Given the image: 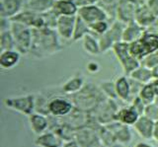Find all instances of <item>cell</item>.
Returning <instances> with one entry per match:
<instances>
[{
    "label": "cell",
    "mask_w": 158,
    "mask_h": 147,
    "mask_svg": "<svg viewBox=\"0 0 158 147\" xmlns=\"http://www.w3.org/2000/svg\"><path fill=\"white\" fill-rule=\"evenodd\" d=\"M32 30L33 43L28 55H32L36 58H44L51 56L63 48L59 41L60 38L54 29L42 28Z\"/></svg>",
    "instance_id": "obj_1"
},
{
    "label": "cell",
    "mask_w": 158,
    "mask_h": 147,
    "mask_svg": "<svg viewBox=\"0 0 158 147\" xmlns=\"http://www.w3.org/2000/svg\"><path fill=\"white\" fill-rule=\"evenodd\" d=\"M10 31L12 32L15 39L16 51L21 55H29L33 43V30L31 28L23 25L19 22L11 21Z\"/></svg>",
    "instance_id": "obj_2"
},
{
    "label": "cell",
    "mask_w": 158,
    "mask_h": 147,
    "mask_svg": "<svg viewBox=\"0 0 158 147\" xmlns=\"http://www.w3.org/2000/svg\"><path fill=\"white\" fill-rule=\"evenodd\" d=\"M114 53L117 57V59L120 62V64L125 71L126 74L128 76L131 73L140 65V61L136 59L135 56L131 55L130 51V45L125 42H118L113 47Z\"/></svg>",
    "instance_id": "obj_3"
},
{
    "label": "cell",
    "mask_w": 158,
    "mask_h": 147,
    "mask_svg": "<svg viewBox=\"0 0 158 147\" xmlns=\"http://www.w3.org/2000/svg\"><path fill=\"white\" fill-rule=\"evenodd\" d=\"M125 27V23L118 20H114L111 24L110 29L104 35L99 37V43H100L102 53H105L110 50H113V47L117 43L123 41V34Z\"/></svg>",
    "instance_id": "obj_4"
},
{
    "label": "cell",
    "mask_w": 158,
    "mask_h": 147,
    "mask_svg": "<svg viewBox=\"0 0 158 147\" xmlns=\"http://www.w3.org/2000/svg\"><path fill=\"white\" fill-rule=\"evenodd\" d=\"M100 89L92 84L84 85L80 91L73 95V102L80 108L86 105L87 107H96L98 103L102 100L100 97L104 94Z\"/></svg>",
    "instance_id": "obj_5"
},
{
    "label": "cell",
    "mask_w": 158,
    "mask_h": 147,
    "mask_svg": "<svg viewBox=\"0 0 158 147\" xmlns=\"http://www.w3.org/2000/svg\"><path fill=\"white\" fill-rule=\"evenodd\" d=\"M144 2V0H120L117 8L116 20L125 24L135 21L137 10Z\"/></svg>",
    "instance_id": "obj_6"
},
{
    "label": "cell",
    "mask_w": 158,
    "mask_h": 147,
    "mask_svg": "<svg viewBox=\"0 0 158 147\" xmlns=\"http://www.w3.org/2000/svg\"><path fill=\"white\" fill-rule=\"evenodd\" d=\"M4 105L9 109L21 112L23 115L30 116L35 109L36 98L34 95H26L18 98H7L4 100Z\"/></svg>",
    "instance_id": "obj_7"
},
{
    "label": "cell",
    "mask_w": 158,
    "mask_h": 147,
    "mask_svg": "<svg viewBox=\"0 0 158 147\" xmlns=\"http://www.w3.org/2000/svg\"><path fill=\"white\" fill-rule=\"evenodd\" d=\"M77 16L80 17L83 21H85L88 25L102 20H111L106 12L98 4H87L79 8Z\"/></svg>",
    "instance_id": "obj_8"
},
{
    "label": "cell",
    "mask_w": 158,
    "mask_h": 147,
    "mask_svg": "<svg viewBox=\"0 0 158 147\" xmlns=\"http://www.w3.org/2000/svg\"><path fill=\"white\" fill-rule=\"evenodd\" d=\"M76 16H59L57 19L56 31L60 39L64 41H72L74 28L76 24Z\"/></svg>",
    "instance_id": "obj_9"
},
{
    "label": "cell",
    "mask_w": 158,
    "mask_h": 147,
    "mask_svg": "<svg viewBox=\"0 0 158 147\" xmlns=\"http://www.w3.org/2000/svg\"><path fill=\"white\" fill-rule=\"evenodd\" d=\"M73 109L72 102L62 97H56L52 99L48 104V110L52 115L61 116L68 115Z\"/></svg>",
    "instance_id": "obj_10"
},
{
    "label": "cell",
    "mask_w": 158,
    "mask_h": 147,
    "mask_svg": "<svg viewBox=\"0 0 158 147\" xmlns=\"http://www.w3.org/2000/svg\"><path fill=\"white\" fill-rule=\"evenodd\" d=\"M24 0H1L0 4V15L2 18L12 19L24 10Z\"/></svg>",
    "instance_id": "obj_11"
},
{
    "label": "cell",
    "mask_w": 158,
    "mask_h": 147,
    "mask_svg": "<svg viewBox=\"0 0 158 147\" xmlns=\"http://www.w3.org/2000/svg\"><path fill=\"white\" fill-rule=\"evenodd\" d=\"M146 32L145 28L140 26L139 24L135 21H132L126 24L125 30L123 34V42L131 43L133 42H136L140 40L142 36L144 35Z\"/></svg>",
    "instance_id": "obj_12"
},
{
    "label": "cell",
    "mask_w": 158,
    "mask_h": 147,
    "mask_svg": "<svg viewBox=\"0 0 158 147\" xmlns=\"http://www.w3.org/2000/svg\"><path fill=\"white\" fill-rule=\"evenodd\" d=\"M154 122L148 116L142 115L135 124V129L142 138L149 139L153 137V129H154Z\"/></svg>",
    "instance_id": "obj_13"
},
{
    "label": "cell",
    "mask_w": 158,
    "mask_h": 147,
    "mask_svg": "<svg viewBox=\"0 0 158 147\" xmlns=\"http://www.w3.org/2000/svg\"><path fill=\"white\" fill-rule=\"evenodd\" d=\"M21 53L16 50L5 51L0 53V66L3 69H12L21 60Z\"/></svg>",
    "instance_id": "obj_14"
},
{
    "label": "cell",
    "mask_w": 158,
    "mask_h": 147,
    "mask_svg": "<svg viewBox=\"0 0 158 147\" xmlns=\"http://www.w3.org/2000/svg\"><path fill=\"white\" fill-rule=\"evenodd\" d=\"M56 0H28L25 3L24 9H27L37 14H44L52 10Z\"/></svg>",
    "instance_id": "obj_15"
},
{
    "label": "cell",
    "mask_w": 158,
    "mask_h": 147,
    "mask_svg": "<svg viewBox=\"0 0 158 147\" xmlns=\"http://www.w3.org/2000/svg\"><path fill=\"white\" fill-rule=\"evenodd\" d=\"M82 48L87 55L97 56L99 55H101V47L100 43H99V38L96 37L95 35H93L92 33L88 34L84 37L82 40Z\"/></svg>",
    "instance_id": "obj_16"
},
{
    "label": "cell",
    "mask_w": 158,
    "mask_h": 147,
    "mask_svg": "<svg viewBox=\"0 0 158 147\" xmlns=\"http://www.w3.org/2000/svg\"><path fill=\"white\" fill-rule=\"evenodd\" d=\"M116 91L118 99L122 101H128L131 99V83L128 76H120L115 81Z\"/></svg>",
    "instance_id": "obj_17"
},
{
    "label": "cell",
    "mask_w": 158,
    "mask_h": 147,
    "mask_svg": "<svg viewBox=\"0 0 158 147\" xmlns=\"http://www.w3.org/2000/svg\"><path fill=\"white\" fill-rule=\"evenodd\" d=\"M156 19L157 17L150 11V9L147 7L146 3L144 2L137 10L135 21L139 24L140 26H142L143 28L146 29L149 27Z\"/></svg>",
    "instance_id": "obj_18"
},
{
    "label": "cell",
    "mask_w": 158,
    "mask_h": 147,
    "mask_svg": "<svg viewBox=\"0 0 158 147\" xmlns=\"http://www.w3.org/2000/svg\"><path fill=\"white\" fill-rule=\"evenodd\" d=\"M139 116L140 115L135 110V108L132 106H128L122 110H118L115 117L116 120H120L123 125H131L135 124Z\"/></svg>",
    "instance_id": "obj_19"
},
{
    "label": "cell",
    "mask_w": 158,
    "mask_h": 147,
    "mask_svg": "<svg viewBox=\"0 0 158 147\" xmlns=\"http://www.w3.org/2000/svg\"><path fill=\"white\" fill-rule=\"evenodd\" d=\"M84 85H85L84 78L80 75H74L63 83L61 91L63 94L74 95L80 91L84 87Z\"/></svg>",
    "instance_id": "obj_20"
},
{
    "label": "cell",
    "mask_w": 158,
    "mask_h": 147,
    "mask_svg": "<svg viewBox=\"0 0 158 147\" xmlns=\"http://www.w3.org/2000/svg\"><path fill=\"white\" fill-rule=\"evenodd\" d=\"M52 9L59 16H76L78 13V7L69 0H56Z\"/></svg>",
    "instance_id": "obj_21"
},
{
    "label": "cell",
    "mask_w": 158,
    "mask_h": 147,
    "mask_svg": "<svg viewBox=\"0 0 158 147\" xmlns=\"http://www.w3.org/2000/svg\"><path fill=\"white\" fill-rule=\"evenodd\" d=\"M128 76L132 79L142 83V84H147V83L151 82L154 79L152 74V69L142 65H139L137 68H135Z\"/></svg>",
    "instance_id": "obj_22"
},
{
    "label": "cell",
    "mask_w": 158,
    "mask_h": 147,
    "mask_svg": "<svg viewBox=\"0 0 158 147\" xmlns=\"http://www.w3.org/2000/svg\"><path fill=\"white\" fill-rule=\"evenodd\" d=\"M145 55L148 53L158 51V35L145 32L144 35L140 39Z\"/></svg>",
    "instance_id": "obj_23"
},
{
    "label": "cell",
    "mask_w": 158,
    "mask_h": 147,
    "mask_svg": "<svg viewBox=\"0 0 158 147\" xmlns=\"http://www.w3.org/2000/svg\"><path fill=\"white\" fill-rule=\"evenodd\" d=\"M29 122L32 130L36 134H41L48 127V120L40 114H32L29 116Z\"/></svg>",
    "instance_id": "obj_24"
},
{
    "label": "cell",
    "mask_w": 158,
    "mask_h": 147,
    "mask_svg": "<svg viewBox=\"0 0 158 147\" xmlns=\"http://www.w3.org/2000/svg\"><path fill=\"white\" fill-rule=\"evenodd\" d=\"M0 50L1 51L16 50L15 39L10 29L1 30V33H0Z\"/></svg>",
    "instance_id": "obj_25"
},
{
    "label": "cell",
    "mask_w": 158,
    "mask_h": 147,
    "mask_svg": "<svg viewBox=\"0 0 158 147\" xmlns=\"http://www.w3.org/2000/svg\"><path fill=\"white\" fill-rule=\"evenodd\" d=\"M91 33L90 27H89L88 24L83 21L80 17L76 18V24H75V28H74V34H73V38H72V42H78L81 41L82 39L85 37L86 35Z\"/></svg>",
    "instance_id": "obj_26"
},
{
    "label": "cell",
    "mask_w": 158,
    "mask_h": 147,
    "mask_svg": "<svg viewBox=\"0 0 158 147\" xmlns=\"http://www.w3.org/2000/svg\"><path fill=\"white\" fill-rule=\"evenodd\" d=\"M36 144L40 147H60L61 141L53 133H44L36 139Z\"/></svg>",
    "instance_id": "obj_27"
},
{
    "label": "cell",
    "mask_w": 158,
    "mask_h": 147,
    "mask_svg": "<svg viewBox=\"0 0 158 147\" xmlns=\"http://www.w3.org/2000/svg\"><path fill=\"white\" fill-rule=\"evenodd\" d=\"M118 2H120V0H99L98 5L106 12L111 20H116Z\"/></svg>",
    "instance_id": "obj_28"
},
{
    "label": "cell",
    "mask_w": 158,
    "mask_h": 147,
    "mask_svg": "<svg viewBox=\"0 0 158 147\" xmlns=\"http://www.w3.org/2000/svg\"><path fill=\"white\" fill-rule=\"evenodd\" d=\"M138 97H139L142 100V102L147 106V105L152 104V103H154L157 96L150 83H147V84H144L142 86L139 94H138Z\"/></svg>",
    "instance_id": "obj_29"
},
{
    "label": "cell",
    "mask_w": 158,
    "mask_h": 147,
    "mask_svg": "<svg viewBox=\"0 0 158 147\" xmlns=\"http://www.w3.org/2000/svg\"><path fill=\"white\" fill-rule=\"evenodd\" d=\"M110 21L111 20H102V21H98V22L91 24V25H89L91 33L98 38L104 35L111 27L112 22L110 23Z\"/></svg>",
    "instance_id": "obj_30"
},
{
    "label": "cell",
    "mask_w": 158,
    "mask_h": 147,
    "mask_svg": "<svg viewBox=\"0 0 158 147\" xmlns=\"http://www.w3.org/2000/svg\"><path fill=\"white\" fill-rule=\"evenodd\" d=\"M140 65L150 68V69H153L155 66H157L158 65V51L150 52V53H148L147 55H145L140 60Z\"/></svg>",
    "instance_id": "obj_31"
},
{
    "label": "cell",
    "mask_w": 158,
    "mask_h": 147,
    "mask_svg": "<svg viewBox=\"0 0 158 147\" xmlns=\"http://www.w3.org/2000/svg\"><path fill=\"white\" fill-rule=\"evenodd\" d=\"M100 88L104 94H105L109 99L114 100V99H116V98H118L115 82H104L100 85Z\"/></svg>",
    "instance_id": "obj_32"
},
{
    "label": "cell",
    "mask_w": 158,
    "mask_h": 147,
    "mask_svg": "<svg viewBox=\"0 0 158 147\" xmlns=\"http://www.w3.org/2000/svg\"><path fill=\"white\" fill-rule=\"evenodd\" d=\"M144 116H148L153 121L158 120V106L155 104V103H152V104L147 105L145 107Z\"/></svg>",
    "instance_id": "obj_33"
},
{
    "label": "cell",
    "mask_w": 158,
    "mask_h": 147,
    "mask_svg": "<svg viewBox=\"0 0 158 147\" xmlns=\"http://www.w3.org/2000/svg\"><path fill=\"white\" fill-rule=\"evenodd\" d=\"M145 3L150 11L158 18V0H147Z\"/></svg>",
    "instance_id": "obj_34"
},
{
    "label": "cell",
    "mask_w": 158,
    "mask_h": 147,
    "mask_svg": "<svg viewBox=\"0 0 158 147\" xmlns=\"http://www.w3.org/2000/svg\"><path fill=\"white\" fill-rule=\"evenodd\" d=\"M99 65H98V62H95V61H90L87 64V69L89 72L91 73H96L99 71Z\"/></svg>",
    "instance_id": "obj_35"
},
{
    "label": "cell",
    "mask_w": 158,
    "mask_h": 147,
    "mask_svg": "<svg viewBox=\"0 0 158 147\" xmlns=\"http://www.w3.org/2000/svg\"><path fill=\"white\" fill-rule=\"evenodd\" d=\"M69 1H71L74 4V5H75L76 7H78V9L88 4L87 0H69Z\"/></svg>",
    "instance_id": "obj_36"
},
{
    "label": "cell",
    "mask_w": 158,
    "mask_h": 147,
    "mask_svg": "<svg viewBox=\"0 0 158 147\" xmlns=\"http://www.w3.org/2000/svg\"><path fill=\"white\" fill-rule=\"evenodd\" d=\"M153 137L158 141V120L154 122V129H153Z\"/></svg>",
    "instance_id": "obj_37"
},
{
    "label": "cell",
    "mask_w": 158,
    "mask_h": 147,
    "mask_svg": "<svg viewBox=\"0 0 158 147\" xmlns=\"http://www.w3.org/2000/svg\"><path fill=\"white\" fill-rule=\"evenodd\" d=\"M152 74H153V78H158V65L152 69Z\"/></svg>",
    "instance_id": "obj_38"
},
{
    "label": "cell",
    "mask_w": 158,
    "mask_h": 147,
    "mask_svg": "<svg viewBox=\"0 0 158 147\" xmlns=\"http://www.w3.org/2000/svg\"><path fill=\"white\" fill-rule=\"evenodd\" d=\"M88 4H98L99 0H87Z\"/></svg>",
    "instance_id": "obj_39"
},
{
    "label": "cell",
    "mask_w": 158,
    "mask_h": 147,
    "mask_svg": "<svg viewBox=\"0 0 158 147\" xmlns=\"http://www.w3.org/2000/svg\"><path fill=\"white\" fill-rule=\"evenodd\" d=\"M135 147H151V146L147 145V144H144V143H139V144H137Z\"/></svg>",
    "instance_id": "obj_40"
},
{
    "label": "cell",
    "mask_w": 158,
    "mask_h": 147,
    "mask_svg": "<svg viewBox=\"0 0 158 147\" xmlns=\"http://www.w3.org/2000/svg\"><path fill=\"white\" fill-rule=\"evenodd\" d=\"M154 103L158 106V97H156V99H155V102H154Z\"/></svg>",
    "instance_id": "obj_41"
}]
</instances>
